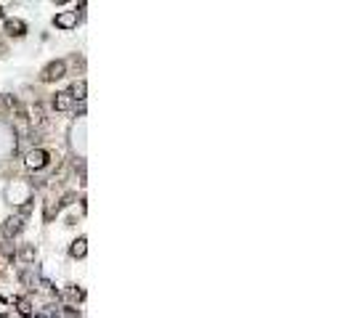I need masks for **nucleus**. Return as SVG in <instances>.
I'll use <instances>...</instances> for the list:
<instances>
[{
    "label": "nucleus",
    "instance_id": "8",
    "mask_svg": "<svg viewBox=\"0 0 353 318\" xmlns=\"http://www.w3.org/2000/svg\"><path fill=\"white\" fill-rule=\"evenodd\" d=\"M85 244H88L85 236H80L77 241H74L72 244V257H85Z\"/></svg>",
    "mask_w": 353,
    "mask_h": 318
},
{
    "label": "nucleus",
    "instance_id": "3",
    "mask_svg": "<svg viewBox=\"0 0 353 318\" xmlns=\"http://www.w3.org/2000/svg\"><path fill=\"white\" fill-rule=\"evenodd\" d=\"M53 24L59 27V30H74V27H77V11H61V14H56Z\"/></svg>",
    "mask_w": 353,
    "mask_h": 318
},
{
    "label": "nucleus",
    "instance_id": "7",
    "mask_svg": "<svg viewBox=\"0 0 353 318\" xmlns=\"http://www.w3.org/2000/svg\"><path fill=\"white\" fill-rule=\"evenodd\" d=\"M6 30H8V35H16V37H22L24 35V22H19V19H8L6 22Z\"/></svg>",
    "mask_w": 353,
    "mask_h": 318
},
{
    "label": "nucleus",
    "instance_id": "2",
    "mask_svg": "<svg viewBox=\"0 0 353 318\" xmlns=\"http://www.w3.org/2000/svg\"><path fill=\"white\" fill-rule=\"evenodd\" d=\"M45 165H48V151H45V148H32V151L27 154V167H30V170H43Z\"/></svg>",
    "mask_w": 353,
    "mask_h": 318
},
{
    "label": "nucleus",
    "instance_id": "13",
    "mask_svg": "<svg viewBox=\"0 0 353 318\" xmlns=\"http://www.w3.org/2000/svg\"><path fill=\"white\" fill-rule=\"evenodd\" d=\"M0 14H3V11H0Z\"/></svg>",
    "mask_w": 353,
    "mask_h": 318
},
{
    "label": "nucleus",
    "instance_id": "6",
    "mask_svg": "<svg viewBox=\"0 0 353 318\" xmlns=\"http://www.w3.org/2000/svg\"><path fill=\"white\" fill-rule=\"evenodd\" d=\"M74 106V98L69 96V90H61V93H56L53 96V109L56 111H67Z\"/></svg>",
    "mask_w": 353,
    "mask_h": 318
},
{
    "label": "nucleus",
    "instance_id": "4",
    "mask_svg": "<svg viewBox=\"0 0 353 318\" xmlns=\"http://www.w3.org/2000/svg\"><path fill=\"white\" fill-rule=\"evenodd\" d=\"M64 74H67V64H64V61H53V64H48V67H45L43 80H45V82H51V80H61Z\"/></svg>",
    "mask_w": 353,
    "mask_h": 318
},
{
    "label": "nucleus",
    "instance_id": "1",
    "mask_svg": "<svg viewBox=\"0 0 353 318\" xmlns=\"http://www.w3.org/2000/svg\"><path fill=\"white\" fill-rule=\"evenodd\" d=\"M8 199L14 204H24L27 207V202H32V186L24 183V181H14L8 186Z\"/></svg>",
    "mask_w": 353,
    "mask_h": 318
},
{
    "label": "nucleus",
    "instance_id": "9",
    "mask_svg": "<svg viewBox=\"0 0 353 318\" xmlns=\"http://www.w3.org/2000/svg\"><path fill=\"white\" fill-rule=\"evenodd\" d=\"M69 96L72 98H77V101H85V82H74V85H72V90H69Z\"/></svg>",
    "mask_w": 353,
    "mask_h": 318
},
{
    "label": "nucleus",
    "instance_id": "10",
    "mask_svg": "<svg viewBox=\"0 0 353 318\" xmlns=\"http://www.w3.org/2000/svg\"><path fill=\"white\" fill-rule=\"evenodd\" d=\"M56 318H80V315H77L74 307H59V310H56Z\"/></svg>",
    "mask_w": 353,
    "mask_h": 318
},
{
    "label": "nucleus",
    "instance_id": "5",
    "mask_svg": "<svg viewBox=\"0 0 353 318\" xmlns=\"http://www.w3.org/2000/svg\"><path fill=\"white\" fill-rule=\"evenodd\" d=\"M27 210H30V207H24V210L19 212V215H14V218H8V220H6V236H14V233H19V231H22Z\"/></svg>",
    "mask_w": 353,
    "mask_h": 318
},
{
    "label": "nucleus",
    "instance_id": "12",
    "mask_svg": "<svg viewBox=\"0 0 353 318\" xmlns=\"http://www.w3.org/2000/svg\"><path fill=\"white\" fill-rule=\"evenodd\" d=\"M22 257L27 260V263H30V260H35V249H32V247H27V249L22 252Z\"/></svg>",
    "mask_w": 353,
    "mask_h": 318
},
{
    "label": "nucleus",
    "instance_id": "11",
    "mask_svg": "<svg viewBox=\"0 0 353 318\" xmlns=\"http://www.w3.org/2000/svg\"><path fill=\"white\" fill-rule=\"evenodd\" d=\"M19 310H22V315L32 318V307H30V300H19Z\"/></svg>",
    "mask_w": 353,
    "mask_h": 318
}]
</instances>
